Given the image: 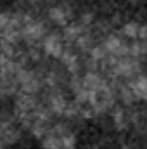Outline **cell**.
<instances>
[{
    "label": "cell",
    "instance_id": "1",
    "mask_svg": "<svg viewBox=\"0 0 147 149\" xmlns=\"http://www.w3.org/2000/svg\"><path fill=\"white\" fill-rule=\"evenodd\" d=\"M104 43L109 50V54L116 59H121L125 56H130V43L126 42V38L123 35H116V33H109L104 38Z\"/></svg>",
    "mask_w": 147,
    "mask_h": 149
},
{
    "label": "cell",
    "instance_id": "2",
    "mask_svg": "<svg viewBox=\"0 0 147 149\" xmlns=\"http://www.w3.org/2000/svg\"><path fill=\"white\" fill-rule=\"evenodd\" d=\"M64 37L62 35H57V33H49L47 37L43 38L42 42V49L47 56L50 57H55V59H61V56L64 54L66 47H64Z\"/></svg>",
    "mask_w": 147,
    "mask_h": 149
},
{
    "label": "cell",
    "instance_id": "3",
    "mask_svg": "<svg viewBox=\"0 0 147 149\" xmlns=\"http://www.w3.org/2000/svg\"><path fill=\"white\" fill-rule=\"evenodd\" d=\"M19 134L21 130L14 125V120H2V127H0V144L2 149H9L19 141Z\"/></svg>",
    "mask_w": 147,
    "mask_h": 149
},
{
    "label": "cell",
    "instance_id": "4",
    "mask_svg": "<svg viewBox=\"0 0 147 149\" xmlns=\"http://www.w3.org/2000/svg\"><path fill=\"white\" fill-rule=\"evenodd\" d=\"M47 14H49V19H50L52 23H55V24H59V26H62V28H66V26L69 24L71 16H73L71 7L66 5V3H55V5H50V9H49Z\"/></svg>",
    "mask_w": 147,
    "mask_h": 149
},
{
    "label": "cell",
    "instance_id": "5",
    "mask_svg": "<svg viewBox=\"0 0 147 149\" xmlns=\"http://www.w3.org/2000/svg\"><path fill=\"white\" fill-rule=\"evenodd\" d=\"M140 30H142V24L139 21H126L123 26H121V35L125 38H132V40H137L140 37Z\"/></svg>",
    "mask_w": 147,
    "mask_h": 149
},
{
    "label": "cell",
    "instance_id": "6",
    "mask_svg": "<svg viewBox=\"0 0 147 149\" xmlns=\"http://www.w3.org/2000/svg\"><path fill=\"white\" fill-rule=\"evenodd\" d=\"M42 148L43 149H64V146H62V137L50 130L42 139Z\"/></svg>",
    "mask_w": 147,
    "mask_h": 149
},
{
    "label": "cell",
    "instance_id": "7",
    "mask_svg": "<svg viewBox=\"0 0 147 149\" xmlns=\"http://www.w3.org/2000/svg\"><path fill=\"white\" fill-rule=\"evenodd\" d=\"M62 146H64V149H74V146H76V137H74L73 132H69L68 135L62 137Z\"/></svg>",
    "mask_w": 147,
    "mask_h": 149
},
{
    "label": "cell",
    "instance_id": "8",
    "mask_svg": "<svg viewBox=\"0 0 147 149\" xmlns=\"http://www.w3.org/2000/svg\"><path fill=\"white\" fill-rule=\"evenodd\" d=\"M128 2H130V3H139L140 0H128Z\"/></svg>",
    "mask_w": 147,
    "mask_h": 149
},
{
    "label": "cell",
    "instance_id": "9",
    "mask_svg": "<svg viewBox=\"0 0 147 149\" xmlns=\"http://www.w3.org/2000/svg\"><path fill=\"white\" fill-rule=\"evenodd\" d=\"M146 149H147V148H146Z\"/></svg>",
    "mask_w": 147,
    "mask_h": 149
}]
</instances>
